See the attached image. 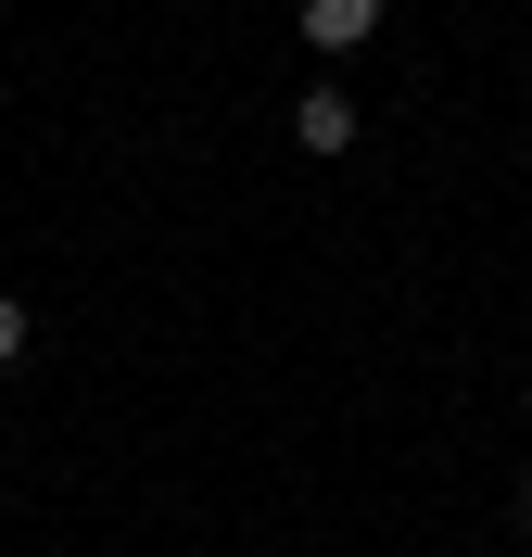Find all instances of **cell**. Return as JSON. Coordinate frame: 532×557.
Returning a JSON list of instances; mask_svg holds the SVG:
<instances>
[{
    "label": "cell",
    "instance_id": "cell-3",
    "mask_svg": "<svg viewBox=\"0 0 532 557\" xmlns=\"http://www.w3.org/2000/svg\"><path fill=\"white\" fill-rule=\"evenodd\" d=\"M13 355H26V305H13V292H0V368H13Z\"/></svg>",
    "mask_w": 532,
    "mask_h": 557
},
{
    "label": "cell",
    "instance_id": "cell-4",
    "mask_svg": "<svg viewBox=\"0 0 532 557\" xmlns=\"http://www.w3.org/2000/svg\"><path fill=\"white\" fill-rule=\"evenodd\" d=\"M520 520H532V469H520Z\"/></svg>",
    "mask_w": 532,
    "mask_h": 557
},
{
    "label": "cell",
    "instance_id": "cell-6",
    "mask_svg": "<svg viewBox=\"0 0 532 557\" xmlns=\"http://www.w3.org/2000/svg\"><path fill=\"white\" fill-rule=\"evenodd\" d=\"M0 13H13V0H0Z\"/></svg>",
    "mask_w": 532,
    "mask_h": 557
},
{
    "label": "cell",
    "instance_id": "cell-5",
    "mask_svg": "<svg viewBox=\"0 0 532 557\" xmlns=\"http://www.w3.org/2000/svg\"><path fill=\"white\" fill-rule=\"evenodd\" d=\"M520 418H532V393H520Z\"/></svg>",
    "mask_w": 532,
    "mask_h": 557
},
{
    "label": "cell",
    "instance_id": "cell-1",
    "mask_svg": "<svg viewBox=\"0 0 532 557\" xmlns=\"http://www.w3.org/2000/svg\"><path fill=\"white\" fill-rule=\"evenodd\" d=\"M292 152H318V165L355 152V102H343V89H305V102H292Z\"/></svg>",
    "mask_w": 532,
    "mask_h": 557
},
{
    "label": "cell",
    "instance_id": "cell-2",
    "mask_svg": "<svg viewBox=\"0 0 532 557\" xmlns=\"http://www.w3.org/2000/svg\"><path fill=\"white\" fill-rule=\"evenodd\" d=\"M381 38V0H305V51H368Z\"/></svg>",
    "mask_w": 532,
    "mask_h": 557
}]
</instances>
